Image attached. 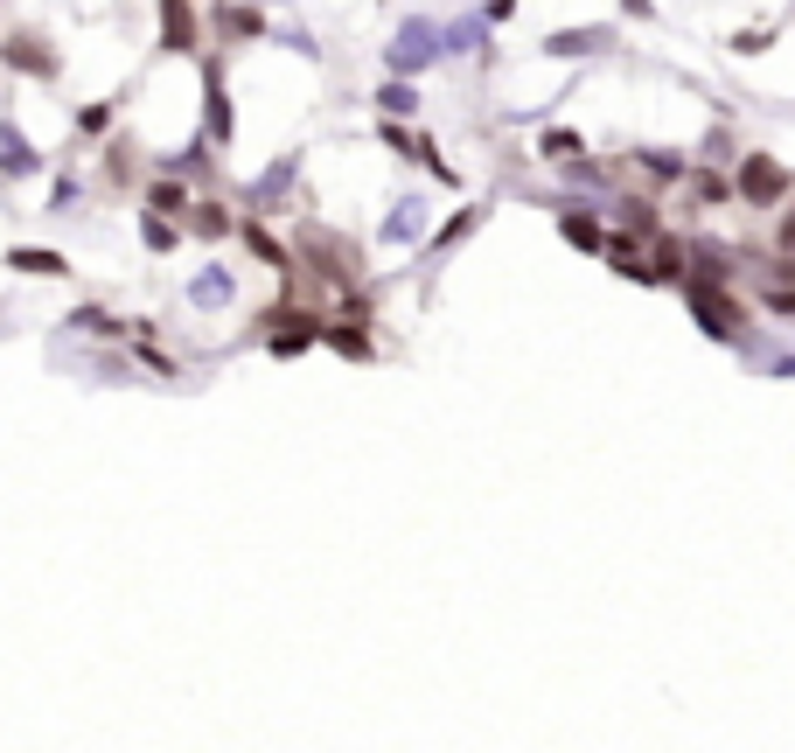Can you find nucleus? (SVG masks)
I'll list each match as a JSON object with an SVG mask.
<instances>
[{
    "label": "nucleus",
    "mask_w": 795,
    "mask_h": 753,
    "mask_svg": "<svg viewBox=\"0 0 795 753\" xmlns=\"http://www.w3.org/2000/svg\"><path fill=\"white\" fill-rule=\"evenodd\" d=\"M188 223H196V231H203V238H217V231H231V217H217V202H196V217H188Z\"/></svg>",
    "instance_id": "423d86ee"
},
{
    "label": "nucleus",
    "mask_w": 795,
    "mask_h": 753,
    "mask_svg": "<svg viewBox=\"0 0 795 753\" xmlns=\"http://www.w3.org/2000/svg\"><path fill=\"white\" fill-rule=\"evenodd\" d=\"M8 266L43 273V279H64V273H70V258H64V252H8Z\"/></svg>",
    "instance_id": "7ed1b4c3"
},
{
    "label": "nucleus",
    "mask_w": 795,
    "mask_h": 753,
    "mask_svg": "<svg viewBox=\"0 0 795 753\" xmlns=\"http://www.w3.org/2000/svg\"><path fill=\"white\" fill-rule=\"evenodd\" d=\"M558 231L573 238V244H586V252H594V244H600V231H594V217H558Z\"/></svg>",
    "instance_id": "39448f33"
},
{
    "label": "nucleus",
    "mask_w": 795,
    "mask_h": 753,
    "mask_svg": "<svg viewBox=\"0 0 795 753\" xmlns=\"http://www.w3.org/2000/svg\"><path fill=\"white\" fill-rule=\"evenodd\" d=\"M147 210H154V217H188V196H182L175 182H161L154 196H147Z\"/></svg>",
    "instance_id": "20e7f679"
},
{
    "label": "nucleus",
    "mask_w": 795,
    "mask_h": 753,
    "mask_svg": "<svg viewBox=\"0 0 795 753\" xmlns=\"http://www.w3.org/2000/svg\"><path fill=\"white\" fill-rule=\"evenodd\" d=\"M161 43L168 49H196V22H188L182 0H161Z\"/></svg>",
    "instance_id": "f03ea898"
},
{
    "label": "nucleus",
    "mask_w": 795,
    "mask_h": 753,
    "mask_svg": "<svg viewBox=\"0 0 795 753\" xmlns=\"http://www.w3.org/2000/svg\"><path fill=\"white\" fill-rule=\"evenodd\" d=\"M740 188H747L753 202H782V188H788V175H782V167H774L768 154H753V161L740 167Z\"/></svg>",
    "instance_id": "f257e3e1"
}]
</instances>
